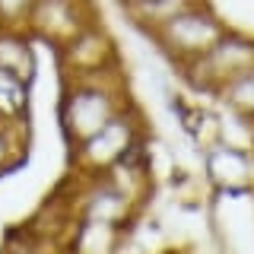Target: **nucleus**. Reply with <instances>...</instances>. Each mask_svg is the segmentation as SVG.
Listing matches in <instances>:
<instances>
[{
  "instance_id": "obj_1",
  "label": "nucleus",
  "mask_w": 254,
  "mask_h": 254,
  "mask_svg": "<svg viewBox=\"0 0 254 254\" xmlns=\"http://www.w3.org/2000/svg\"><path fill=\"white\" fill-rule=\"evenodd\" d=\"M124 105H127L124 89L108 70L89 73V76H73L61 99V127L67 143L79 146L83 140H89Z\"/></svg>"
},
{
  "instance_id": "obj_2",
  "label": "nucleus",
  "mask_w": 254,
  "mask_h": 254,
  "mask_svg": "<svg viewBox=\"0 0 254 254\" xmlns=\"http://www.w3.org/2000/svg\"><path fill=\"white\" fill-rule=\"evenodd\" d=\"M222 32H226V26H222V19L213 13V6H206V0H197L194 6H188V10H181L178 16H172L169 22H162V26L153 29L149 35H153V42L162 48L178 67H185L188 61L200 58Z\"/></svg>"
},
{
  "instance_id": "obj_3",
  "label": "nucleus",
  "mask_w": 254,
  "mask_h": 254,
  "mask_svg": "<svg viewBox=\"0 0 254 254\" xmlns=\"http://www.w3.org/2000/svg\"><path fill=\"white\" fill-rule=\"evenodd\" d=\"M254 67V38L245 32H222L200 58L188 61L185 79L200 92H219L232 76H238L242 70Z\"/></svg>"
},
{
  "instance_id": "obj_4",
  "label": "nucleus",
  "mask_w": 254,
  "mask_h": 254,
  "mask_svg": "<svg viewBox=\"0 0 254 254\" xmlns=\"http://www.w3.org/2000/svg\"><path fill=\"white\" fill-rule=\"evenodd\" d=\"M140 143V118L133 115L130 102L118 111L115 118L99 127L89 140H83L79 146H73V162L79 165L83 175H105L118 159H124L133 146Z\"/></svg>"
},
{
  "instance_id": "obj_5",
  "label": "nucleus",
  "mask_w": 254,
  "mask_h": 254,
  "mask_svg": "<svg viewBox=\"0 0 254 254\" xmlns=\"http://www.w3.org/2000/svg\"><path fill=\"white\" fill-rule=\"evenodd\" d=\"M92 22L95 19L89 10V0H35L22 29L29 35H38L45 42L64 48Z\"/></svg>"
},
{
  "instance_id": "obj_6",
  "label": "nucleus",
  "mask_w": 254,
  "mask_h": 254,
  "mask_svg": "<svg viewBox=\"0 0 254 254\" xmlns=\"http://www.w3.org/2000/svg\"><path fill=\"white\" fill-rule=\"evenodd\" d=\"M206 181L213 188L226 190V194H245L254 188V159L248 149L232 146L226 140H216L213 146H206L203 156Z\"/></svg>"
},
{
  "instance_id": "obj_7",
  "label": "nucleus",
  "mask_w": 254,
  "mask_h": 254,
  "mask_svg": "<svg viewBox=\"0 0 254 254\" xmlns=\"http://www.w3.org/2000/svg\"><path fill=\"white\" fill-rule=\"evenodd\" d=\"M64 54V67L70 70V76H89V73H102V70L111 67L115 61V48H111V38L102 32L99 26H86L73 42H67L61 48Z\"/></svg>"
},
{
  "instance_id": "obj_8",
  "label": "nucleus",
  "mask_w": 254,
  "mask_h": 254,
  "mask_svg": "<svg viewBox=\"0 0 254 254\" xmlns=\"http://www.w3.org/2000/svg\"><path fill=\"white\" fill-rule=\"evenodd\" d=\"M99 181H92L86 188V194L79 197V219H92V222H105V226L121 229L127 219L133 216V200L118 190L108 178L95 175Z\"/></svg>"
},
{
  "instance_id": "obj_9",
  "label": "nucleus",
  "mask_w": 254,
  "mask_h": 254,
  "mask_svg": "<svg viewBox=\"0 0 254 254\" xmlns=\"http://www.w3.org/2000/svg\"><path fill=\"white\" fill-rule=\"evenodd\" d=\"M0 70L19 76L22 83L32 79L35 54H32V38L26 29H0Z\"/></svg>"
},
{
  "instance_id": "obj_10",
  "label": "nucleus",
  "mask_w": 254,
  "mask_h": 254,
  "mask_svg": "<svg viewBox=\"0 0 254 254\" xmlns=\"http://www.w3.org/2000/svg\"><path fill=\"white\" fill-rule=\"evenodd\" d=\"M197 0H124V13L130 16L133 22L143 32H153L162 22H169L172 16H178L181 10L194 6Z\"/></svg>"
},
{
  "instance_id": "obj_11",
  "label": "nucleus",
  "mask_w": 254,
  "mask_h": 254,
  "mask_svg": "<svg viewBox=\"0 0 254 254\" xmlns=\"http://www.w3.org/2000/svg\"><path fill=\"white\" fill-rule=\"evenodd\" d=\"M121 245V229L105 222L79 219L73 235V254H115Z\"/></svg>"
},
{
  "instance_id": "obj_12",
  "label": "nucleus",
  "mask_w": 254,
  "mask_h": 254,
  "mask_svg": "<svg viewBox=\"0 0 254 254\" xmlns=\"http://www.w3.org/2000/svg\"><path fill=\"white\" fill-rule=\"evenodd\" d=\"M216 95L222 99V105L232 111V115L245 118V121H254V67H248L238 76H232Z\"/></svg>"
},
{
  "instance_id": "obj_13",
  "label": "nucleus",
  "mask_w": 254,
  "mask_h": 254,
  "mask_svg": "<svg viewBox=\"0 0 254 254\" xmlns=\"http://www.w3.org/2000/svg\"><path fill=\"white\" fill-rule=\"evenodd\" d=\"M26 89L29 83L0 70V121H22L26 118Z\"/></svg>"
},
{
  "instance_id": "obj_14",
  "label": "nucleus",
  "mask_w": 254,
  "mask_h": 254,
  "mask_svg": "<svg viewBox=\"0 0 254 254\" xmlns=\"http://www.w3.org/2000/svg\"><path fill=\"white\" fill-rule=\"evenodd\" d=\"M22 156H26L22 121H0V175L10 172Z\"/></svg>"
},
{
  "instance_id": "obj_15",
  "label": "nucleus",
  "mask_w": 254,
  "mask_h": 254,
  "mask_svg": "<svg viewBox=\"0 0 254 254\" xmlns=\"http://www.w3.org/2000/svg\"><path fill=\"white\" fill-rule=\"evenodd\" d=\"M35 0H0V29H22Z\"/></svg>"
}]
</instances>
